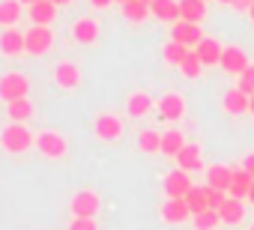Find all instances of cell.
Here are the masks:
<instances>
[{"label":"cell","mask_w":254,"mask_h":230,"mask_svg":"<svg viewBox=\"0 0 254 230\" xmlns=\"http://www.w3.org/2000/svg\"><path fill=\"white\" fill-rule=\"evenodd\" d=\"M150 12L159 18V21H180V0H153L150 3Z\"/></svg>","instance_id":"cell-16"},{"label":"cell","mask_w":254,"mask_h":230,"mask_svg":"<svg viewBox=\"0 0 254 230\" xmlns=\"http://www.w3.org/2000/svg\"><path fill=\"white\" fill-rule=\"evenodd\" d=\"M48 3H54V6H66L69 0H48Z\"/></svg>","instance_id":"cell-40"},{"label":"cell","mask_w":254,"mask_h":230,"mask_svg":"<svg viewBox=\"0 0 254 230\" xmlns=\"http://www.w3.org/2000/svg\"><path fill=\"white\" fill-rule=\"evenodd\" d=\"M36 147H39V153L42 156H48V159H63L66 156V138L63 135H54V132H42L39 138H36Z\"/></svg>","instance_id":"cell-5"},{"label":"cell","mask_w":254,"mask_h":230,"mask_svg":"<svg viewBox=\"0 0 254 230\" xmlns=\"http://www.w3.org/2000/svg\"><path fill=\"white\" fill-rule=\"evenodd\" d=\"M141 3H147V6H150V3H153V0H141Z\"/></svg>","instance_id":"cell-46"},{"label":"cell","mask_w":254,"mask_h":230,"mask_svg":"<svg viewBox=\"0 0 254 230\" xmlns=\"http://www.w3.org/2000/svg\"><path fill=\"white\" fill-rule=\"evenodd\" d=\"M153 108V99L147 93H132L129 102H126V111H129V117H144V114Z\"/></svg>","instance_id":"cell-24"},{"label":"cell","mask_w":254,"mask_h":230,"mask_svg":"<svg viewBox=\"0 0 254 230\" xmlns=\"http://www.w3.org/2000/svg\"><path fill=\"white\" fill-rule=\"evenodd\" d=\"M248 114H254V96H251V105H248Z\"/></svg>","instance_id":"cell-44"},{"label":"cell","mask_w":254,"mask_h":230,"mask_svg":"<svg viewBox=\"0 0 254 230\" xmlns=\"http://www.w3.org/2000/svg\"><path fill=\"white\" fill-rule=\"evenodd\" d=\"M203 3H206V0H203Z\"/></svg>","instance_id":"cell-49"},{"label":"cell","mask_w":254,"mask_h":230,"mask_svg":"<svg viewBox=\"0 0 254 230\" xmlns=\"http://www.w3.org/2000/svg\"><path fill=\"white\" fill-rule=\"evenodd\" d=\"M171 39L180 42V45H186V48H197V45L203 42V30H200V24L177 21V24L171 27Z\"/></svg>","instance_id":"cell-3"},{"label":"cell","mask_w":254,"mask_h":230,"mask_svg":"<svg viewBox=\"0 0 254 230\" xmlns=\"http://www.w3.org/2000/svg\"><path fill=\"white\" fill-rule=\"evenodd\" d=\"M90 3H93V6H99V9H105V6H111V3H114V0H90Z\"/></svg>","instance_id":"cell-39"},{"label":"cell","mask_w":254,"mask_h":230,"mask_svg":"<svg viewBox=\"0 0 254 230\" xmlns=\"http://www.w3.org/2000/svg\"><path fill=\"white\" fill-rule=\"evenodd\" d=\"M186 203H189L191 215H200V212H206L209 206H206V191H203V185H191V191L186 194Z\"/></svg>","instance_id":"cell-27"},{"label":"cell","mask_w":254,"mask_h":230,"mask_svg":"<svg viewBox=\"0 0 254 230\" xmlns=\"http://www.w3.org/2000/svg\"><path fill=\"white\" fill-rule=\"evenodd\" d=\"M251 3H254V0H233L230 6H233V9H239V12H242V9L248 12V9H251Z\"/></svg>","instance_id":"cell-37"},{"label":"cell","mask_w":254,"mask_h":230,"mask_svg":"<svg viewBox=\"0 0 254 230\" xmlns=\"http://www.w3.org/2000/svg\"><path fill=\"white\" fill-rule=\"evenodd\" d=\"M251 230H254V224H251Z\"/></svg>","instance_id":"cell-48"},{"label":"cell","mask_w":254,"mask_h":230,"mask_svg":"<svg viewBox=\"0 0 254 230\" xmlns=\"http://www.w3.org/2000/svg\"><path fill=\"white\" fill-rule=\"evenodd\" d=\"M194 54L200 57L203 66H218L221 63V54H224V45L218 39H212V36H203V42L194 48Z\"/></svg>","instance_id":"cell-11"},{"label":"cell","mask_w":254,"mask_h":230,"mask_svg":"<svg viewBox=\"0 0 254 230\" xmlns=\"http://www.w3.org/2000/svg\"><path fill=\"white\" fill-rule=\"evenodd\" d=\"M203 15H206V3H203V0H180V21L200 24Z\"/></svg>","instance_id":"cell-17"},{"label":"cell","mask_w":254,"mask_h":230,"mask_svg":"<svg viewBox=\"0 0 254 230\" xmlns=\"http://www.w3.org/2000/svg\"><path fill=\"white\" fill-rule=\"evenodd\" d=\"M189 215H191V209H189L186 197H168V200L162 203V218H165L168 224H183Z\"/></svg>","instance_id":"cell-10"},{"label":"cell","mask_w":254,"mask_h":230,"mask_svg":"<svg viewBox=\"0 0 254 230\" xmlns=\"http://www.w3.org/2000/svg\"><path fill=\"white\" fill-rule=\"evenodd\" d=\"M221 3H233V0H221Z\"/></svg>","instance_id":"cell-47"},{"label":"cell","mask_w":254,"mask_h":230,"mask_svg":"<svg viewBox=\"0 0 254 230\" xmlns=\"http://www.w3.org/2000/svg\"><path fill=\"white\" fill-rule=\"evenodd\" d=\"M177 165H180V171H200L203 168V162H200V147L197 144H186L183 150H180V156H177Z\"/></svg>","instance_id":"cell-18"},{"label":"cell","mask_w":254,"mask_h":230,"mask_svg":"<svg viewBox=\"0 0 254 230\" xmlns=\"http://www.w3.org/2000/svg\"><path fill=\"white\" fill-rule=\"evenodd\" d=\"M248 200H251V203H254V185H251V191H248Z\"/></svg>","instance_id":"cell-43"},{"label":"cell","mask_w":254,"mask_h":230,"mask_svg":"<svg viewBox=\"0 0 254 230\" xmlns=\"http://www.w3.org/2000/svg\"><path fill=\"white\" fill-rule=\"evenodd\" d=\"M54 78H57V84H60V87L72 90V87H78L81 72H78V66H75V63H60V66L54 69Z\"/></svg>","instance_id":"cell-23"},{"label":"cell","mask_w":254,"mask_h":230,"mask_svg":"<svg viewBox=\"0 0 254 230\" xmlns=\"http://www.w3.org/2000/svg\"><path fill=\"white\" fill-rule=\"evenodd\" d=\"M159 114H162V120H171V123L183 120V114H186V102H183V96H177V93H165V96L159 99Z\"/></svg>","instance_id":"cell-9"},{"label":"cell","mask_w":254,"mask_h":230,"mask_svg":"<svg viewBox=\"0 0 254 230\" xmlns=\"http://www.w3.org/2000/svg\"><path fill=\"white\" fill-rule=\"evenodd\" d=\"M96 135L102 141H117L123 135V123L114 117V114H102V117H96Z\"/></svg>","instance_id":"cell-14"},{"label":"cell","mask_w":254,"mask_h":230,"mask_svg":"<svg viewBox=\"0 0 254 230\" xmlns=\"http://www.w3.org/2000/svg\"><path fill=\"white\" fill-rule=\"evenodd\" d=\"M218 212L215 209H206V212H200V215H194V230H215L218 227Z\"/></svg>","instance_id":"cell-33"},{"label":"cell","mask_w":254,"mask_h":230,"mask_svg":"<svg viewBox=\"0 0 254 230\" xmlns=\"http://www.w3.org/2000/svg\"><path fill=\"white\" fill-rule=\"evenodd\" d=\"M230 182H233V168H227V165H209L206 168V185L209 188L230 191Z\"/></svg>","instance_id":"cell-12"},{"label":"cell","mask_w":254,"mask_h":230,"mask_svg":"<svg viewBox=\"0 0 254 230\" xmlns=\"http://www.w3.org/2000/svg\"><path fill=\"white\" fill-rule=\"evenodd\" d=\"M51 42H54V36H51L48 27H33V30H27V36H24V51H27V54H45V51L51 48Z\"/></svg>","instance_id":"cell-7"},{"label":"cell","mask_w":254,"mask_h":230,"mask_svg":"<svg viewBox=\"0 0 254 230\" xmlns=\"http://www.w3.org/2000/svg\"><path fill=\"white\" fill-rule=\"evenodd\" d=\"M114 3H120V6H126V3H132V0H114Z\"/></svg>","instance_id":"cell-42"},{"label":"cell","mask_w":254,"mask_h":230,"mask_svg":"<svg viewBox=\"0 0 254 230\" xmlns=\"http://www.w3.org/2000/svg\"><path fill=\"white\" fill-rule=\"evenodd\" d=\"M18 3H27V6H36V3H39V0H18Z\"/></svg>","instance_id":"cell-41"},{"label":"cell","mask_w":254,"mask_h":230,"mask_svg":"<svg viewBox=\"0 0 254 230\" xmlns=\"http://www.w3.org/2000/svg\"><path fill=\"white\" fill-rule=\"evenodd\" d=\"M99 212V194L93 191H78L72 197V215L75 218H96Z\"/></svg>","instance_id":"cell-8"},{"label":"cell","mask_w":254,"mask_h":230,"mask_svg":"<svg viewBox=\"0 0 254 230\" xmlns=\"http://www.w3.org/2000/svg\"><path fill=\"white\" fill-rule=\"evenodd\" d=\"M0 51H3L6 57H15L24 51V36L18 30H3L0 33Z\"/></svg>","instance_id":"cell-21"},{"label":"cell","mask_w":254,"mask_h":230,"mask_svg":"<svg viewBox=\"0 0 254 230\" xmlns=\"http://www.w3.org/2000/svg\"><path fill=\"white\" fill-rule=\"evenodd\" d=\"M180 69H183V75H186V78H200V69H203V63H200V57L194 54V48L189 51V57L183 60V66H180Z\"/></svg>","instance_id":"cell-32"},{"label":"cell","mask_w":254,"mask_h":230,"mask_svg":"<svg viewBox=\"0 0 254 230\" xmlns=\"http://www.w3.org/2000/svg\"><path fill=\"white\" fill-rule=\"evenodd\" d=\"M245 96H254V66H248L242 75H239V84H236Z\"/></svg>","instance_id":"cell-35"},{"label":"cell","mask_w":254,"mask_h":230,"mask_svg":"<svg viewBox=\"0 0 254 230\" xmlns=\"http://www.w3.org/2000/svg\"><path fill=\"white\" fill-rule=\"evenodd\" d=\"M138 150H141V153H162V135L153 132V129L141 132V135H138Z\"/></svg>","instance_id":"cell-29"},{"label":"cell","mask_w":254,"mask_h":230,"mask_svg":"<svg viewBox=\"0 0 254 230\" xmlns=\"http://www.w3.org/2000/svg\"><path fill=\"white\" fill-rule=\"evenodd\" d=\"M18 18H21V3L18 0H0V24L12 27Z\"/></svg>","instance_id":"cell-26"},{"label":"cell","mask_w":254,"mask_h":230,"mask_svg":"<svg viewBox=\"0 0 254 230\" xmlns=\"http://www.w3.org/2000/svg\"><path fill=\"white\" fill-rule=\"evenodd\" d=\"M186 147V138H183V132H177V129H171V132H165L162 135V153L165 156H180V150Z\"/></svg>","instance_id":"cell-25"},{"label":"cell","mask_w":254,"mask_h":230,"mask_svg":"<svg viewBox=\"0 0 254 230\" xmlns=\"http://www.w3.org/2000/svg\"><path fill=\"white\" fill-rule=\"evenodd\" d=\"M27 90H30V81L18 72H9L0 78V99H3L6 105L9 102H18V99H27Z\"/></svg>","instance_id":"cell-1"},{"label":"cell","mask_w":254,"mask_h":230,"mask_svg":"<svg viewBox=\"0 0 254 230\" xmlns=\"http://www.w3.org/2000/svg\"><path fill=\"white\" fill-rule=\"evenodd\" d=\"M72 36H75V42H81V45H90V42H96V36H99V24H96L93 18H81V21L75 24Z\"/></svg>","instance_id":"cell-22"},{"label":"cell","mask_w":254,"mask_h":230,"mask_svg":"<svg viewBox=\"0 0 254 230\" xmlns=\"http://www.w3.org/2000/svg\"><path fill=\"white\" fill-rule=\"evenodd\" d=\"M248 15H251V21H254V3H251V9H248Z\"/></svg>","instance_id":"cell-45"},{"label":"cell","mask_w":254,"mask_h":230,"mask_svg":"<svg viewBox=\"0 0 254 230\" xmlns=\"http://www.w3.org/2000/svg\"><path fill=\"white\" fill-rule=\"evenodd\" d=\"M189 51H191V48H186V45H180V42L171 39V42L162 48V57H165L168 63H174V66H183V60L189 57Z\"/></svg>","instance_id":"cell-28"},{"label":"cell","mask_w":254,"mask_h":230,"mask_svg":"<svg viewBox=\"0 0 254 230\" xmlns=\"http://www.w3.org/2000/svg\"><path fill=\"white\" fill-rule=\"evenodd\" d=\"M224 72H230V75H242L251 63H248V54L242 51V48H236V45H227L224 48V54H221V63H218Z\"/></svg>","instance_id":"cell-4"},{"label":"cell","mask_w":254,"mask_h":230,"mask_svg":"<svg viewBox=\"0 0 254 230\" xmlns=\"http://www.w3.org/2000/svg\"><path fill=\"white\" fill-rule=\"evenodd\" d=\"M242 168H245V171L251 173V179H254V153H251V156H245V162H242Z\"/></svg>","instance_id":"cell-38"},{"label":"cell","mask_w":254,"mask_h":230,"mask_svg":"<svg viewBox=\"0 0 254 230\" xmlns=\"http://www.w3.org/2000/svg\"><path fill=\"white\" fill-rule=\"evenodd\" d=\"M69 230H99V227H96V221H93V218H75Z\"/></svg>","instance_id":"cell-36"},{"label":"cell","mask_w":254,"mask_h":230,"mask_svg":"<svg viewBox=\"0 0 254 230\" xmlns=\"http://www.w3.org/2000/svg\"><path fill=\"white\" fill-rule=\"evenodd\" d=\"M0 141H3V150H9V153H27L30 144H33V135H30L24 126L15 123V126H6V129H3Z\"/></svg>","instance_id":"cell-2"},{"label":"cell","mask_w":254,"mask_h":230,"mask_svg":"<svg viewBox=\"0 0 254 230\" xmlns=\"http://www.w3.org/2000/svg\"><path fill=\"white\" fill-rule=\"evenodd\" d=\"M218 218H221V224H239V221H245V203L236 200V197H227L224 206L218 209Z\"/></svg>","instance_id":"cell-19"},{"label":"cell","mask_w":254,"mask_h":230,"mask_svg":"<svg viewBox=\"0 0 254 230\" xmlns=\"http://www.w3.org/2000/svg\"><path fill=\"white\" fill-rule=\"evenodd\" d=\"M162 185H165V194H168V197H186V194L191 191V185H194V182H191V176H189L186 171H180V168H177V171H171V173L165 176V182H162Z\"/></svg>","instance_id":"cell-6"},{"label":"cell","mask_w":254,"mask_h":230,"mask_svg":"<svg viewBox=\"0 0 254 230\" xmlns=\"http://www.w3.org/2000/svg\"><path fill=\"white\" fill-rule=\"evenodd\" d=\"M224 111L227 114H233V117H239V114H248V105H251V96H245L239 87H230L227 93H224Z\"/></svg>","instance_id":"cell-13"},{"label":"cell","mask_w":254,"mask_h":230,"mask_svg":"<svg viewBox=\"0 0 254 230\" xmlns=\"http://www.w3.org/2000/svg\"><path fill=\"white\" fill-rule=\"evenodd\" d=\"M54 15H57V6L48 3V0H39L36 6H30V21H33V27H48V24L54 21Z\"/></svg>","instance_id":"cell-20"},{"label":"cell","mask_w":254,"mask_h":230,"mask_svg":"<svg viewBox=\"0 0 254 230\" xmlns=\"http://www.w3.org/2000/svg\"><path fill=\"white\" fill-rule=\"evenodd\" d=\"M6 111H9V117H12V123H21V120H30V117H33V105H30L27 99L9 102V105H6Z\"/></svg>","instance_id":"cell-30"},{"label":"cell","mask_w":254,"mask_h":230,"mask_svg":"<svg viewBox=\"0 0 254 230\" xmlns=\"http://www.w3.org/2000/svg\"><path fill=\"white\" fill-rule=\"evenodd\" d=\"M123 15L129 18V21H135V24H138V21H144L147 15H153V12H150V6H147V3H141V0H132V3H126V6H123Z\"/></svg>","instance_id":"cell-31"},{"label":"cell","mask_w":254,"mask_h":230,"mask_svg":"<svg viewBox=\"0 0 254 230\" xmlns=\"http://www.w3.org/2000/svg\"><path fill=\"white\" fill-rule=\"evenodd\" d=\"M203 191H206V206L218 212L224 206V200H227V191H218V188H209V185H203Z\"/></svg>","instance_id":"cell-34"},{"label":"cell","mask_w":254,"mask_h":230,"mask_svg":"<svg viewBox=\"0 0 254 230\" xmlns=\"http://www.w3.org/2000/svg\"><path fill=\"white\" fill-rule=\"evenodd\" d=\"M251 185H254L251 173H248L245 168H233V182H230V191H227V197H236V200H242V197H248Z\"/></svg>","instance_id":"cell-15"}]
</instances>
